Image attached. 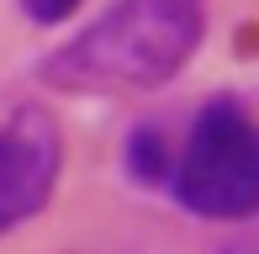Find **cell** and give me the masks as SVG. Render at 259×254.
<instances>
[{"label":"cell","mask_w":259,"mask_h":254,"mask_svg":"<svg viewBox=\"0 0 259 254\" xmlns=\"http://www.w3.org/2000/svg\"><path fill=\"white\" fill-rule=\"evenodd\" d=\"M127 175L143 180V186H164L175 175V159H169V143H164L159 127H138L127 138Z\"/></svg>","instance_id":"obj_4"},{"label":"cell","mask_w":259,"mask_h":254,"mask_svg":"<svg viewBox=\"0 0 259 254\" xmlns=\"http://www.w3.org/2000/svg\"><path fill=\"white\" fill-rule=\"evenodd\" d=\"M169 191L185 212L206 223H238L259 212V117L233 96L196 111L191 138L175 159Z\"/></svg>","instance_id":"obj_2"},{"label":"cell","mask_w":259,"mask_h":254,"mask_svg":"<svg viewBox=\"0 0 259 254\" xmlns=\"http://www.w3.org/2000/svg\"><path fill=\"white\" fill-rule=\"evenodd\" d=\"M201 0H116L42 64V79L58 90H79V96L154 90L191 64V53L201 48Z\"/></svg>","instance_id":"obj_1"},{"label":"cell","mask_w":259,"mask_h":254,"mask_svg":"<svg viewBox=\"0 0 259 254\" xmlns=\"http://www.w3.org/2000/svg\"><path fill=\"white\" fill-rule=\"evenodd\" d=\"M64 170V133L48 106H21L0 122V233L21 228L53 201Z\"/></svg>","instance_id":"obj_3"},{"label":"cell","mask_w":259,"mask_h":254,"mask_svg":"<svg viewBox=\"0 0 259 254\" xmlns=\"http://www.w3.org/2000/svg\"><path fill=\"white\" fill-rule=\"evenodd\" d=\"M21 11H27L32 21H42V27H53V21H69L79 11V0H21Z\"/></svg>","instance_id":"obj_5"}]
</instances>
